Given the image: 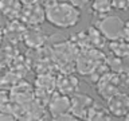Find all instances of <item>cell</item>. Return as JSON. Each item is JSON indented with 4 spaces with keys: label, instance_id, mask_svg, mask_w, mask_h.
I'll use <instances>...</instances> for the list:
<instances>
[{
    "label": "cell",
    "instance_id": "14",
    "mask_svg": "<svg viewBox=\"0 0 129 121\" xmlns=\"http://www.w3.org/2000/svg\"><path fill=\"white\" fill-rule=\"evenodd\" d=\"M56 77L52 71H43V73H38L35 77V82L34 86L35 87H42L50 92H55L56 90Z\"/></svg>",
    "mask_w": 129,
    "mask_h": 121
},
{
    "label": "cell",
    "instance_id": "28",
    "mask_svg": "<svg viewBox=\"0 0 129 121\" xmlns=\"http://www.w3.org/2000/svg\"><path fill=\"white\" fill-rule=\"evenodd\" d=\"M125 120H129V113L126 114V117H125Z\"/></svg>",
    "mask_w": 129,
    "mask_h": 121
},
{
    "label": "cell",
    "instance_id": "15",
    "mask_svg": "<svg viewBox=\"0 0 129 121\" xmlns=\"http://www.w3.org/2000/svg\"><path fill=\"white\" fill-rule=\"evenodd\" d=\"M106 63L110 71H114L117 74H121V73L129 70V55L128 56H118L114 55L112 52H108L106 54Z\"/></svg>",
    "mask_w": 129,
    "mask_h": 121
},
{
    "label": "cell",
    "instance_id": "21",
    "mask_svg": "<svg viewBox=\"0 0 129 121\" xmlns=\"http://www.w3.org/2000/svg\"><path fill=\"white\" fill-rule=\"evenodd\" d=\"M23 78L19 77L16 73H14L12 70H6L3 73V77H2V89H6V90H11L12 87L15 86L19 81H22Z\"/></svg>",
    "mask_w": 129,
    "mask_h": 121
},
{
    "label": "cell",
    "instance_id": "18",
    "mask_svg": "<svg viewBox=\"0 0 129 121\" xmlns=\"http://www.w3.org/2000/svg\"><path fill=\"white\" fill-rule=\"evenodd\" d=\"M112 118H114V117H113L110 110L108 109V106H102V105L95 102L94 105H93V108L90 109V112H89L86 120L100 121V120H112Z\"/></svg>",
    "mask_w": 129,
    "mask_h": 121
},
{
    "label": "cell",
    "instance_id": "4",
    "mask_svg": "<svg viewBox=\"0 0 129 121\" xmlns=\"http://www.w3.org/2000/svg\"><path fill=\"white\" fill-rule=\"evenodd\" d=\"M95 92L102 100L108 101L110 97L120 92L121 89V81H120V74H117L114 71H109L108 74H105L98 82L94 85Z\"/></svg>",
    "mask_w": 129,
    "mask_h": 121
},
{
    "label": "cell",
    "instance_id": "5",
    "mask_svg": "<svg viewBox=\"0 0 129 121\" xmlns=\"http://www.w3.org/2000/svg\"><path fill=\"white\" fill-rule=\"evenodd\" d=\"M27 27L30 26H42L46 22V7L40 2L34 4L23 6L22 14L19 18Z\"/></svg>",
    "mask_w": 129,
    "mask_h": 121
},
{
    "label": "cell",
    "instance_id": "11",
    "mask_svg": "<svg viewBox=\"0 0 129 121\" xmlns=\"http://www.w3.org/2000/svg\"><path fill=\"white\" fill-rule=\"evenodd\" d=\"M56 90L71 97L79 92V78L74 73H59L56 77Z\"/></svg>",
    "mask_w": 129,
    "mask_h": 121
},
{
    "label": "cell",
    "instance_id": "24",
    "mask_svg": "<svg viewBox=\"0 0 129 121\" xmlns=\"http://www.w3.org/2000/svg\"><path fill=\"white\" fill-rule=\"evenodd\" d=\"M66 2L74 4L75 7H78L79 10H83V8L87 7V4L90 3V0H66Z\"/></svg>",
    "mask_w": 129,
    "mask_h": 121
},
{
    "label": "cell",
    "instance_id": "26",
    "mask_svg": "<svg viewBox=\"0 0 129 121\" xmlns=\"http://www.w3.org/2000/svg\"><path fill=\"white\" fill-rule=\"evenodd\" d=\"M20 2L23 3V6H26V4H34V3H38L40 0H20Z\"/></svg>",
    "mask_w": 129,
    "mask_h": 121
},
{
    "label": "cell",
    "instance_id": "22",
    "mask_svg": "<svg viewBox=\"0 0 129 121\" xmlns=\"http://www.w3.org/2000/svg\"><path fill=\"white\" fill-rule=\"evenodd\" d=\"M113 8L116 11L125 12L129 10V0H113Z\"/></svg>",
    "mask_w": 129,
    "mask_h": 121
},
{
    "label": "cell",
    "instance_id": "9",
    "mask_svg": "<svg viewBox=\"0 0 129 121\" xmlns=\"http://www.w3.org/2000/svg\"><path fill=\"white\" fill-rule=\"evenodd\" d=\"M50 35L42 28V26H30L27 27L23 43L28 48H42L47 46Z\"/></svg>",
    "mask_w": 129,
    "mask_h": 121
},
{
    "label": "cell",
    "instance_id": "7",
    "mask_svg": "<svg viewBox=\"0 0 129 121\" xmlns=\"http://www.w3.org/2000/svg\"><path fill=\"white\" fill-rule=\"evenodd\" d=\"M95 104L94 98L91 96L86 94V93L77 92L71 96V112L77 116L79 120H86L87 114Z\"/></svg>",
    "mask_w": 129,
    "mask_h": 121
},
{
    "label": "cell",
    "instance_id": "17",
    "mask_svg": "<svg viewBox=\"0 0 129 121\" xmlns=\"http://www.w3.org/2000/svg\"><path fill=\"white\" fill-rule=\"evenodd\" d=\"M90 10L94 16L106 15L114 10L113 8V0H91L90 2Z\"/></svg>",
    "mask_w": 129,
    "mask_h": 121
},
{
    "label": "cell",
    "instance_id": "8",
    "mask_svg": "<svg viewBox=\"0 0 129 121\" xmlns=\"http://www.w3.org/2000/svg\"><path fill=\"white\" fill-rule=\"evenodd\" d=\"M27 31V26L20 19L8 20L7 24L3 28V39L6 42L19 44L24 40V35Z\"/></svg>",
    "mask_w": 129,
    "mask_h": 121
},
{
    "label": "cell",
    "instance_id": "23",
    "mask_svg": "<svg viewBox=\"0 0 129 121\" xmlns=\"http://www.w3.org/2000/svg\"><path fill=\"white\" fill-rule=\"evenodd\" d=\"M120 81H121V89L129 90V70L121 73L120 74Z\"/></svg>",
    "mask_w": 129,
    "mask_h": 121
},
{
    "label": "cell",
    "instance_id": "13",
    "mask_svg": "<svg viewBox=\"0 0 129 121\" xmlns=\"http://www.w3.org/2000/svg\"><path fill=\"white\" fill-rule=\"evenodd\" d=\"M86 32H87L89 48H100V50H102V48L106 46V43L109 42V40L104 36V34L94 26V24H90V26L86 28Z\"/></svg>",
    "mask_w": 129,
    "mask_h": 121
},
{
    "label": "cell",
    "instance_id": "25",
    "mask_svg": "<svg viewBox=\"0 0 129 121\" xmlns=\"http://www.w3.org/2000/svg\"><path fill=\"white\" fill-rule=\"evenodd\" d=\"M58 2H60V0H40V3L44 4V6H50V4H54Z\"/></svg>",
    "mask_w": 129,
    "mask_h": 121
},
{
    "label": "cell",
    "instance_id": "6",
    "mask_svg": "<svg viewBox=\"0 0 129 121\" xmlns=\"http://www.w3.org/2000/svg\"><path fill=\"white\" fill-rule=\"evenodd\" d=\"M47 110L48 114L51 116V118L54 120L56 117L64 114V113L71 112V97L55 90L47 104Z\"/></svg>",
    "mask_w": 129,
    "mask_h": 121
},
{
    "label": "cell",
    "instance_id": "2",
    "mask_svg": "<svg viewBox=\"0 0 129 121\" xmlns=\"http://www.w3.org/2000/svg\"><path fill=\"white\" fill-rule=\"evenodd\" d=\"M98 30L104 34V36L106 38L109 42L116 39H121L126 28V24L118 15H113V14H106V15H100L94 16L93 23Z\"/></svg>",
    "mask_w": 129,
    "mask_h": 121
},
{
    "label": "cell",
    "instance_id": "12",
    "mask_svg": "<svg viewBox=\"0 0 129 121\" xmlns=\"http://www.w3.org/2000/svg\"><path fill=\"white\" fill-rule=\"evenodd\" d=\"M0 10L8 20H15L20 18L23 3L20 0H0Z\"/></svg>",
    "mask_w": 129,
    "mask_h": 121
},
{
    "label": "cell",
    "instance_id": "16",
    "mask_svg": "<svg viewBox=\"0 0 129 121\" xmlns=\"http://www.w3.org/2000/svg\"><path fill=\"white\" fill-rule=\"evenodd\" d=\"M16 46H18V44H14V43H10V42H6V40H4V44H3V48H2V66L4 69L10 66L12 63V60L20 54V51L18 50Z\"/></svg>",
    "mask_w": 129,
    "mask_h": 121
},
{
    "label": "cell",
    "instance_id": "3",
    "mask_svg": "<svg viewBox=\"0 0 129 121\" xmlns=\"http://www.w3.org/2000/svg\"><path fill=\"white\" fill-rule=\"evenodd\" d=\"M105 60L106 54L100 48H81L75 60V71L82 77H87Z\"/></svg>",
    "mask_w": 129,
    "mask_h": 121
},
{
    "label": "cell",
    "instance_id": "1",
    "mask_svg": "<svg viewBox=\"0 0 129 121\" xmlns=\"http://www.w3.org/2000/svg\"><path fill=\"white\" fill-rule=\"evenodd\" d=\"M44 7H46V22L59 30L71 28L77 26L81 20V10L66 0H60L58 3Z\"/></svg>",
    "mask_w": 129,
    "mask_h": 121
},
{
    "label": "cell",
    "instance_id": "20",
    "mask_svg": "<svg viewBox=\"0 0 129 121\" xmlns=\"http://www.w3.org/2000/svg\"><path fill=\"white\" fill-rule=\"evenodd\" d=\"M109 71H110V69H109L108 63H106V60H105L104 63H101L100 66H97L94 70H93L90 74L86 77V81H87V82L90 83V85H95V83L98 82V81L102 78L105 74H108Z\"/></svg>",
    "mask_w": 129,
    "mask_h": 121
},
{
    "label": "cell",
    "instance_id": "27",
    "mask_svg": "<svg viewBox=\"0 0 129 121\" xmlns=\"http://www.w3.org/2000/svg\"><path fill=\"white\" fill-rule=\"evenodd\" d=\"M125 24H126V27H128V28H129V19H128V20H126V22H125Z\"/></svg>",
    "mask_w": 129,
    "mask_h": 121
},
{
    "label": "cell",
    "instance_id": "10",
    "mask_svg": "<svg viewBox=\"0 0 129 121\" xmlns=\"http://www.w3.org/2000/svg\"><path fill=\"white\" fill-rule=\"evenodd\" d=\"M106 106L116 118H125L129 113V94L118 92L106 101Z\"/></svg>",
    "mask_w": 129,
    "mask_h": 121
},
{
    "label": "cell",
    "instance_id": "19",
    "mask_svg": "<svg viewBox=\"0 0 129 121\" xmlns=\"http://www.w3.org/2000/svg\"><path fill=\"white\" fill-rule=\"evenodd\" d=\"M108 48L109 52L118 56H128L129 55V42L121 39H116V40H110L108 43Z\"/></svg>",
    "mask_w": 129,
    "mask_h": 121
},
{
    "label": "cell",
    "instance_id": "29",
    "mask_svg": "<svg viewBox=\"0 0 129 121\" xmlns=\"http://www.w3.org/2000/svg\"><path fill=\"white\" fill-rule=\"evenodd\" d=\"M90 2H91V0H90Z\"/></svg>",
    "mask_w": 129,
    "mask_h": 121
}]
</instances>
